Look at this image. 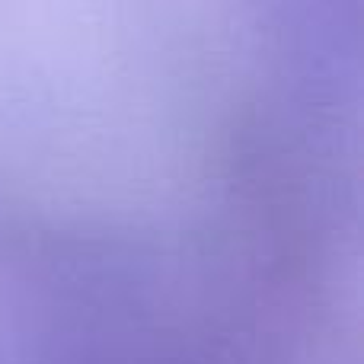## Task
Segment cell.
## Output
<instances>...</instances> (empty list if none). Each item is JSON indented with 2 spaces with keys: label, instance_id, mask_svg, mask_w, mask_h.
I'll list each match as a JSON object with an SVG mask.
<instances>
[]
</instances>
